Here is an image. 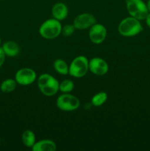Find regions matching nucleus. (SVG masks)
<instances>
[{
    "label": "nucleus",
    "instance_id": "9",
    "mask_svg": "<svg viewBox=\"0 0 150 151\" xmlns=\"http://www.w3.org/2000/svg\"><path fill=\"white\" fill-rule=\"evenodd\" d=\"M107 31L105 27L101 24L96 23L89 28L88 36L93 44H100L103 43L107 37Z\"/></svg>",
    "mask_w": 150,
    "mask_h": 151
},
{
    "label": "nucleus",
    "instance_id": "3",
    "mask_svg": "<svg viewBox=\"0 0 150 151\" xmlns=\"http://www.w3.org/2000/svg\"><path fill=\"white\" fill-rule=\"evenodd\" d=\"M62 27L63 26L60 21L54 18L49 19L41 24L39 27V33L45 39L52 40L61 34Z\"/></svg>",
    "mask_w": 150,
    "mask_h": 151
},
{
    "label": "nucleus",
    "instance_id": "21",
    "mask_svg": "<svg viewBox=\"0 0 150 151\" xmlns=\"http://www.w3.org/2000/svg\"><path fill=\"white\" fill-rule=\"evenodd\" d=\"M145 20H146V25L150 28V12L148 13V15H147Z\"/></svg>",
    "mask_w": 150,
    "mask_h": 151
},
{
    "label": "nucleus",
    "instance_id": "13",
    "mask_svg": "<svg viewBox=\"0 0 150 151\" xmlns=\"http://www.w3.org/2000/svg\"><path fill=\"white\" fill-rule=\"evenodd\" d=\"M3 51L6 56L10 58H13L17 56L20 52V47L16 42L13 41H6L1 46Z\"/></svg>",
    "mask_w": 150,
    "mask_h": 151
},
{
    "label": "nucleus",
    "instance_id": "7",
    "mask_svg": "<svg viewBox=\"0 0 150 151\" xmlns=\"http://www.w3.org/2000/svg\"><path fill=\"white\" fill-rule=\"evenodd\" d=\"M37 75L34 69L25 67L19 69L15 75L16 83L21 86H29L36 81Z\"/></svg>",
    "mask_w": 150,
    "mask_h": 151
},
{
    "label": "nucleus",
    "instance_id": "5",
    "mask_svg": "<svg viewBox=\"0 0 150 151\" xmlns=\"http://www.w3.org/2000/svg\"><path fill=\"white\" fill-rule=\"evenodd\" d=\"M126 8L129 16L139 21L145 20L149 13L143 0H126Z\"/></svg>",
    "mask_w": 150,
    "mask_h": 151
},
{
    "label": "nucleus",
    "instance_id": "8",
    "mask_svg": "<svg viewBox=\"0 0 150 151\" xmlns=\"http://www.w3.org/2000/svg\"><path fill=\"white\" fill-rule=\"evenodd\" d=\"M96 23V19L92 13H83L77 15L73 22L75 29L79 30L89 29V28Z\"/></svg>",
    "mask_w": 150,
    "mask_h": 151
},
{
    "label": "nucleus",
    "instance_id": "12",
    "mask_svg": "<svg viewBox=\"0 0 150 151\" xmlns=\"http://www.w3.org/2000/svg\"><path fill=\"white\" fill-rule=\"evenodd\" d=\"M32 151H55L57 145L50 139H42L36 142L32 147Z\"/></svg>",
    "mask_w": 150,
    "mask_h": 151
},
{
    "label": "nucleus",
    "instance_id": "18",
    "mask_svg": "<svg viewBox=\"0 0 150 151\" xmlns=\"http://www.w3.org/2000/svg\"><path fill=\"white\" fill-rule=\"evenodd\" d=\"M74 88V83L69 79L63 80L59 83V91L62 93H70Z\"/></svg>",
    "mask_w": 150,
    "mask_h": 151
},
{
    "label": "nucleus",
    "instance_id": "4",
    "mask_svg": "<svg viewBox=\"0 0 150 151\" xmlns=\"http://www.w3.org/2000/svg\"><path fill=\"white\" fill-rule=\"evenodd\" d=\"M89 71V60L85 56L79 55L73 59L69 65V74L75 78H81Z\"/></svg>",
    "mask_w": 150,
    "mask_h": 151
},
{
    "label": "nucleus",
    "instance_id": "2",
    "mask_svg": "<svg viewBox=\"0 0 150 151\" xmlns=\"http://www.w3.org/2000/svg\"><path fill=\"white\" fill-rule=\"evenodd\" d=\"M37 83L40 91L46 97L55 95L59 91L60 83L54 77L49 74L44 73L40 75L37 81Z\"/></svg>",
    "mask_w": 150,
    "mask_h": 151
},
{
    "label": "nucleus",
    "instance_id": "20",
    "mask_svg": "<svg viewBox=\"0 0 150 151\" xmlns=\"http://www.w3.org/2000/svg\"><path fill=\"white\" fill-rule=\"evenodd\" d=\"M5 58H6V55L4 54L1 47H0V67H1V66L4 64V60H5Z\"/></svg>",
    "mask_w": 150,
    "mask_h": 151
},
{
    "label": "nucleus",
    "instance_id": "22",
    "mask_svg": "<svg viewBox=\"0 0 150 151\" xmlns=\"http://www.w3.org/2000/svg\"><path fill=\"white\" fill-rule=\"evenodd\" d=\"M146 6H147V8H148L149 12H150V0H148V1H147Z\"/></svg>",
    "mask_w": 150,
    "mask_h": 151
},
{
    "label": "nucleus",
    "instance_id": "17",
    "mask_svg": "<svg viewBox=\"0 0 150 151\" xmlns=\"http://www.w3.org/2000/svg\"><path fill=\"white\" fill-rule=\"evenodd\" d=\"M107 100V94L104 91L96 93L91 98V105L95 107H99L105 103Z\"/></svg>",
    "mask_w": 150,
    "mask_h": 151
},
{
    "label": "nucleus",
    "instance_id": "23",
    "mask_svg": "<svg viewBox=\"0 0 150 151\" xmlns=\"http://www.w3.org/2000/svg\"><path fill=\"white\" fill-rule=\"evenodd\" d=\"M1 37H0V45H1Z\"/></svg>",
    "mask_w": 150,
    "mask_h": 151
},
{
    "label": "nucleus",
    "instance_id": "11",
    "mask_svg": "<svg viewBox=\"0 0 150 151\" xmlns=\"http://www.w3.org/2000/svg\"><path fill=\"white\" fill-rule=\"evenodd\" d=\"M51 15L53 18L58 21H63L69 15V8L63 2H57L51 7Z\"/></svg>",
    "mask_w": 150,
    "mask_h": 151
},
{
    "label": "nucleus",
    "instance_id": "19",
    "mask_svg": "<svg viewBox=\"0 0 150 151\" xmlns=\"http://www.w3.org/2000/svg\"><path fill=\"white\" fill-rule=\"evenodd\" d=\"M75 27L74 24H66L62 27L61 34L65 37H69L74 34L75 31Z\"/></svg>",
    "mask_w": 150,
    "mask_h": 151
},
{
    "label": "nucleus",
    "instance_id": "14",
    "mask_svg": "<svg viewBox=\"0 0 150 151\" xmlns=\"http://www.w3.org/2000/svg\"><path fill=\"white\" fill-rule=\"evenodd\" d=\"M21 141L24 145L29 148H32V146L36 142L35 133L31 130H25L21 135Z\"/></svg>",
    "mask_w": 150,
    "mask_h": 151
},
{
    "label": "nucleus",
    "instance_id": "16",
    "mask_svg": "<svg viewBox=\"0 0 150 151\" xmlns=\"http://www.w3.org/2000/svg\"><path fill=\"white\" fill-rule=\"evenodd\" d=\"M17 83H16V80L12 79V78H8L3 81L0 85V90L1 92L5 93V94H8V93H11L14 91L17 86Z\"/></svg>",
    "mask_w": 150,
    "mask_h": 151
},
{
    "label": "nucleus",
    "instance_id": "10",
    "mask_svg": "<svg viewBox=\"0 0 150 151\" xmlns=\"http://www.w3.org/2000/svg\"><path fill=\"white\" fill-rule=\"evenodd\" d=\"M109 66L106 60L95 57L89 60V71L96 76H104L108 72Z\"/></svg>",
    "mask_w": 150,
    "mask_h": 151
},
{
    "label": "nucleus",
    "instance_id": "15",
    "mask_svg": "<svg viewBox=\"0 0 150 151\" xmlns=\"http://www.w3.org/2000/svg\"><path fill=\"white\" fill-rule=\"evenodd\" d=\"M53 67L56 72L62 75H69V66L63 59H57L54 61Z\"/></svg>",
    "mask_w": 150,
    "mask_h": 151
},
{
    "label": "nucleus",
    "instance_id": "24",
    "mask_svg": "<svg viewBox=\"0 0 150 151\" xmlns=\"http://www.w3.org/2000/svg\"><path fill=\"white\" fill-rule=\"evenodd\" d=\"M0 146H1V140H0Z\"/></svg>",
    "mask_w": 150,
    "mask_h": 151
},
{
    "label": "nucleus",
    "instance_id": "1",
    "mask_svg": "<svg viewBox=\"0 0 150 151\" xmlns=\"http://www.w3.org/2000/svg\"><path fill=\"white\" fill-rule=\"evenodd\" d=\"M118 31L124 37H133L142 32L143 26L139 20L129 16L121 21Z\"/></svg>",
    "mask_w": 150,
    "mask_h": 151
},
{
    "label": "nucleus",
    "instance_id": "6",
    "mask_svg": "<svg viewBox=\"0 0 150 151\" xmlns=\"http://www.w3.org/2000/svg\"><path fill=\"white\" fill-rule=\"evenodd\" d=\"M56 106L63 111H74L79 109L80 101L78 97L70 93H63L57 97Z\"/></svg>",
    "mask_w": 150,
    "mask_h": 151
}]
</instances>
